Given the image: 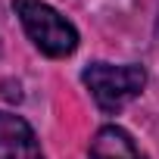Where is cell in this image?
<instances>
[{"instance_id": "cell-1", "label": "cell", "mask_w": 159, "mask_h": 159, "mask_svg": "<svg viewBox=\"0 0 159 159\" xmlns=\"http://www.w3.org/2000/svg\"><path fill=\"white\" fill-rule=\"evenodd\" d=\"M16 16L22 19L25 34L34 41V47L47 56H69L78 47V31L75 25L59 16L44 0H13Z\"/></svg>"}, {"instance_id": "cell-2", "label": "cell", "mask_w": 159, "mask_h": 159, "mask_svg": "<svg viewBox=\"0 0 159 159\" xmlns=\"http://www.w3.org/2000/svg\"><path fill=\"white\" fill-rule=\"evenodd\" d=\"M81 81L88 84L91 97L103 112H119L134 97H140L147 84V72L140 66H109V62H91L81 72Z\"/></svg>"}, {"instance_id": "cell-3", "label": "cell", "mask_w": 159, "mask_h": 159, "mask_svg": "<svg viewBox=\"0 0 159 159\" xmlns=\"http://www.w3.org/2000/svg\"><path fill=\"white\" fill-rule=\"evenodd\" d=\"M0 159H44L34 131L13 112H0Z\"/></svg>"}, {"instance_id": "cell-4", "label": "cell", "mask_w": 159, "mask_h": 159, "mask_svg": "<svg viewBox=\"0 0 159 159\" xmlns=\"http://www.w3.org/2000/svg\"><path fill=\"white\" fill-rule=\"evenodd\" d=\"M91 159H143V156L128 137V131L109 125V128H100L97 137L91 140Z\"/></svg>"}, {"instance_id": "cell-5", "label": "cell", "mask_w": 159, "mask_h": 159, "mask_svg": "<svg viewBox=\"0 0 159 159\" xmlns=\"http://www.w3.org/2000/svg\"><path fill=\"white\" fill-rule=\"evenodd\" d=\"M156 34H159V22H156Z\"/></svg>"}]
</instances>
